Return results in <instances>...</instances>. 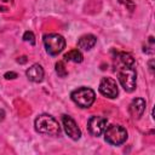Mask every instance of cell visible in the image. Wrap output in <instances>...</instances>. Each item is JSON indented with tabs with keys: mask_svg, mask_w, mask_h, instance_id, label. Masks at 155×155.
<instances>
[{
	"mask_svg": "<svg viewBox=\"0 0 155 155\" xmlns=\"http://www.w3.org/2000/svg\"><path fill=\"white\" fill-rule=\"evenodd\" d=\"M1 1H4V2H7V4H12V2H13V0H1Z\"/></svg>",
	"mask_w": 155,
	"mask_h": 155,
	"instance_id": "cell-19",
	"label": "cell"
},
{
	"mask_svg": "<svg viewBox=\"0 0 155 155\" xmlns=\"http://www.w3.org/2000/svg\"><path fill=\"white\" fill-rule=\"evenodd\" d=\"M62 122H63V127L65 133L73 139V140H78L81 137V131L79 128V126L76 125L75 120L69 116V115H63L62 116Z\"/></svg>",
	"mask_w": 155,
	"mask_h": 155,
	"instance_id": "cell-8",
	"label": "cell"
},
{
	"mask_svg": "<svg viewBox=\"0 0 155 155\" xmlns=\"http://www.w3.org/2000/svg\"><path fill=\"white\" fill-rule=\"evenodd\" d=\"M4 78L7 79V80H10V79H16V78H17V74H16L15 71H7V73H5Z\"/></svg>",
	"mask_w": 155,
	"mask_h": 155,
	"instance_id": "cell-16",
	"label": "cell"
},
{
	"mask_svg": "<svg viewBox=\"0 0 155 155\" xmlns=\"http://www.w3.org/2000/svg\"><path fill=\"white\" fill-rule=\"evenodd\" d=\"M107 122H108V120L104 116H99V115L91 116L90 120L87 121L88 132L94 137H99L102 133H104V131L107 128Z\"/></svg>",
	"mask_w": 155,
	"mask_h": 155,
	"instance_id": "cell-6",
	"label": "cell"
},
{
	"mask_svg": "<svg viewBox=\"0 0 155 155\" xmlns=\"http://www.w3.org/2000/svg\"><path fill=\"white\" fill-rule=\"evenodd\" d=\"M71 101L80 108H90L96 99V93L90 87H79L70 93Z\"/></svg>",
	"mask_w": 155,
	"mask_h": 155,
	"instance_id": "cell-3",
	"label": "cell"
},
{
	"mask_svg": "<svg viewBox=\"0 0 155 155\" xmlns=\"http://www.w3.org/2000/svg\"><path fill=\"white\" fill-rule=\"evenodd\" d=\"M117 76L121 86L126 92H132L137 85V71L134 65L130 67H117Z\"/></svg>",
	"mask_w": 155,
	"mask_h": 155,
	"instance_id": "cell-2",
	"label": "cell"
},
{
	"mask_svg": "<svg viewBox=\"0 0 155 155\" xmlns=\"http://www.w3.org/2000/svg\"><path fill=\"white\" fill-rule=\"evenodd\" d=\"M35 130L39 133L48 134V136H58L61 133V127L58 121L48 115V114H41L35 119Z\"/></svg>",
	"mask_w": 155,
	"mask_h": 155,
	"instance_id": "cell-1",
	"label": "cell"
},
{
	"mask_svg": "<svg viewBox=\"0 0 155 155\" xmlns=\"http://www.w3.org/2000/svg\"><path fill=\"white\" fill-rule=\"evenodd\" d=\"M116 64H117V67L134 65V58L132 57V54H130L127 52H120L116 56Z\"/></svg>",
	"mask_w": 155,
	"mask_h": 155,
	"instance_id": "cell-12",
	"label": "cell"
},
{
	"mask_svg": "<svg viewBox=\"0 0 155 155\" xmlns=\"http://www.w3.org/2000/svg\"><path fill=\"white\" fill-rule=\"evenodd\" d=\"M99 92L108 97V98H116V96L119 94V88H117V84L113 78H103L99 82Z\"/></svg>",
	"mask_w": 155,
	"mask_h": 155,
	"instance_id": "cell-7",
	"label": "cell"
},
{
	"mask_svg": "<svg viewBox=\"0 0 155 155\" xmlns=\"http://www.w3.org/2000/svg\"><path fill=\"white\" fill-rule=\"evenodd\" d=\"M44 45L46 52L51 56H57L65 47V39L56 33H50L44 35Z\"/></svg>",
	"mask_w": 155,
	"mask_h": 155,
	"instance_id": "cell-4",
	"label": "cell"
},
{
	"mask_svg": "<svg viewBox=\"0 0 155 155\" xmlns=\"http://www.w3.org/2000/svg\"><path fill=\"white\" fill-rule=\"evenodd\" d=\"M56 73H57L58 76H61V78H65V76L68 75V71H67V69H65V65H64V63H63L62 61H58V62L56 63Z\"/></svg>",
	"mask_w": 155,
	"mask_h": 155,
	"instance_id": "cell-14",
	"label": "cell"
},
{
	"mask_svg": "<svg viewBox=\"0 0 155 155\" xmlns=\"http://www.w3.org/2000/svg\"><path fill=\"white\" fill-rule=\"evenodd\" d=\"M144 110H145V101H144L143 98H134V99L131 102L130 107H128V113H130V115H131L133 119H136V120H138V119L143 115Z\"/></svg>",
	"mask_w": 155,
	"mask_h": 155,
	"instance_id": "cell-9",
	"label": "cell"
},
{
	"mask_svg": "<svg viewBox=\"0 0 155 155\" xmlns=\"http://www.w3.org/2000/svg\"><path fill=\"white\" fill-rule=\"evenodd\" d=\"M105 142L111 145H120L127 139V131L120 125H110L104 131Z\"/></svg>",
	"mask_w": 155,
	"mask_h": 155,
	"instance_id": "cell-5",
	"label": "cell"
},
{
	"mask_svg": "<svg viewBox=\"0 0 155 155\" xmlns=\"http://www.w3.org/2000/svg\"><path fill=\"white\" fill-rule=\"evenodd\" d=\"M25 75L33 82H41L44 80L45 71H44V69H42V67L40 64H33L30 68L27 69Z\"/></svg>",
	"mask_w": 155,
	"mask_h": 155,
	"instance_id": "cell-10",
	"label": "cell"
},
{
	"mask_svg": "<svg viewBox=\"0 0 155 155\" xmlns=\"http://www.w3.org/2000/svg\"><path fill=\"white\" fill-rule=\"evenodd\" d=\"M4 119H5V111H4L2 109H0V122H1Z\"/></svg>",
	"mask_w": 155,
	"mask_h": 155,
	"instance_id": "cell-18",
	"label": "cell"
},
{
	"mask_svg": "<svg viewBox=\"0 0 155 155\" xmlns=\"http://www.w3.org/2000/svg\"><path fill=\"white\" fill-rule=\"evenodd\" d=\"M96 42H97V39H96L94 35H92V34H86V35H82V36L79 39V41H78V47L81 48V50H84V51H88V50H91V48L96 45Z\"/></svg>",
	"mask_w": 155,
	"mask_h": 155,
	"instance_id": "cell-11",
	"label": "cell"
},
{
	"mask_svg": "<svg viewBox=\"0 0 155 155\" xmlns=\"http://www.w3.org/2000/svg\"><path fill=\"white\" fill-rule=\"evenodd\" d=\"M23 40L30 42L31 45H34V44H35V36H34V33H33V31H29V30L25 31L24 35H23Z\"/></svg>",
	"mask_w": 155,
	"mask_h": 155,
	"instance_id": "cell-15",
	"label": "cell"
},
{
	"mask_svg": "<svg viewBox=\"0 0 155 155\" xmlns=\"http://www.w3.org/2000/svg\"><path fill=\"white\" fill-rule=\"evenodd\" d=\"M64 59L68 61V62L81 63L82 59H84V56H82V53H81L78 48H75V50H71V51H69L68 53H65V54H64Z\"/></svg>",
	"mask_w": 155,
	"mask_h": 155,
	"instance_id": "cell-13",
	"label": "cell"
},
{
	"mask_svg": "<svg viewBox=\"0 0 155 155\" xmlns=\"http://www.w3.org/2000/svg\"><path fill=\"white\" fill-rule=\"evenodd\" d=\"M119 1H120V2H122V4H125V5H126L131 11H132V10H133V7H134L133 2H132V1H130V0H119Z\"/></svg>",
	"mask_w": 155,
	"mask_h": 155,
	"instance_id": "cell-17",
	"label": "cell"
}]
</instances>
